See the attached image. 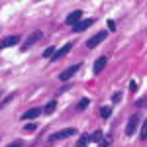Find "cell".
Here are the masks:
<instances>
[{"label": "cell", "instance_id": "6da1fadb", "mask_svg": "<svg viewBox=\"0 0 147 147\" xmlns=\"http://www.w3.org/2000/svg\"><path fill=\"white\" fill-rule=\"evenodd\" d=\"M75 134H79L77 127H65V129H61V131H57V134H51V136H49V141L65 139V137H71V136H75Z\"/></svg>", "mask_w": 147, "mask_h": 147}, {"label": "cell", "instance_id": "7a4b0ae2", "mask_svg": "<svg viewBox=\"0 0 147 147\" xmlns=\"http://www.w3.org/2000/svg\"><path fill=\"white\" fill-rule=\"evenodd\" d=\"M139 114H134V116H129V120H127V125H125V136H134L137 131V125H139Z\"/></svg>", "mask_w": 147, "mask_h": 147}, {"label": "cell", "instance_id": "3957f363", "mask_svg": "<svg viewBox=\"0 0 147 147\" xmlns=\"http://www.w3.org/2000/svg\"><path fill=\"white\" fill-rule=\"evenodd\" d=\"M106 35H108V32H104V30H102V32H98V34L94 35V37H90V39L86 41V47H88V49H94V47H98L102 41L106 39Z\"/></svg>", "mask_w": 147, "mask_h": 147}, {"label": "cell", "instance_id": "277c9868", "mask_svg": "<svg viewBox=\"0 0 147 147\" xmlns=\"http://www.w3.org/2000/svg\"><path fill=\"white\" fill-rule=\"evenodd\" d=\"M41 37H43V34H41L39 30H37V32H34L32 35H28V39L24 41V45H22V51H28V49L34 45V43H37V41H39Z\"/></svg>", "mask_w": 147, "mask_h": 147}, {"label": "cell", "instance_id": "5b68a950", "mask_svg": "<svg viewBox=\"0 0 147 147\" xmlns=\"http://www.w3.org/2000/svg\"><path fill=\"white\" fill-rule=\"evenodd\" d=\"M79 69H80V63L79 65H71L69 69H65L63 73H59V80L63 82V80H69V79H73L77 73H79Z\"/></svg>", "mask_w": 147, "mask_h": 147}, {"label": "cell", "instance_id": "8992f818", "mask_svg": "<svg viewBox=\"0 0 147 147\" xmlns=\"http://www.w3.org/2000/svg\"><path fill=\"white\" fill-rule=\"evenodd\" d=\"M92 24H94V18H84V20H80L79 24H75L73 26V32L75 34H79V32H84V30H88Z\"/></svg>", "mask_w": 147, "mask_h": 147}, {"label": "cell", "instance_id": "52a82bcc", "mask_svg": "<svg viewBox=\"0 0 147 147\" xmlns=\"http://www.w3.org/2000/svg\"><path fill=\"white\" fill-rule=\"evenodd\" d=\"M80 20H82V12H80V10H75V12H71L67 18H65V24L73 28V26H75V24H79Z\"/></svg>", "mask_w": 147, "mask_h": 147}, {"label": "cell", "instance_id": "ba28073f", "mask_svg": "<svg viewBox=\"0 0 147 147\" xmlns=\"http://www.w3.org/2000/svg\"><path fill=\"white\" fill-rule=\"evenodd\" d=\"M20 43V35H8L6 39L0 41V49H6V47H14Z\"/></svg>", "mask_w": 147, "mask_h": 147}, {"label": "cell", "instance_id": "9c48e42d", "mask_svg": "<svg viewBox=\"0 0 147 147\" xmlns=\"http://www.w3.org/2000/svg\"><path fill=\"white\" fill-rule=\"evenodd\" d=\"M71 49H73V43H65L61 49H57L55 53H53V57H51V59H53V61H59V59H63V57L67 55Z\"/></svg>", "mask_w": 147, "mask_h": 147}, {"label": "cell", "instance_id": "30bf717a", "mask_svg": "<svg viewBox=\"0 0 147 147\" xmlns=\"http://www.w3.org/2000/svg\"><path fill=\"white\" fill-rule=\"evenodd\" d=\"M106 63H108V57H106V55L98 57V59L94 61V65H92V71H94V75H98V73H102V69L106 67Z\"/></svg>", "mask_w": 147, "mask_h": 147}, {"label": "cell", "instance_id": "8fae6325", "mask_svg": "<svg viewBox=\"0 0 147 147\" xmlns=\"http://www.w3.org/2000/svg\"><path fill=\"white\" fill-rule=\"evenodd\" d=\"M39 114H41V110H39V108H32V110L24 112L20 118H22V120H34V118H37V116H39Z\"/></svg>", "mask_w": 147, "mask_h": 147}, {"label": "cell", "instance_id": "7c38bea8", "mask_svg": "<svg viewBox=\"0 0 147 147\" xmlns=\"http://www.w3.org/2000/svg\"><path fill=\"white\" fill-rule=\"evenodd\" d=\"M102 137H104V131H102V129H94L92 134H88V141H92V143H100Z\"/></svg>", "mask_w": 147, "mask_h": 147}, {"label": "cell", "instance_id": "4fadbf2b", "mask_svg": "<svg viewBox=\"0 0 147 147\" xmlns=\"http://www.w3.org/2000/svg\"><path fill=\"white\" fill-rule=\"evenodd\" d=\"M55 108H57V102H55V100H51L49 104H45V108H43L41 112H45V114H53V112H55Z\"/></svg>", "mask_w": 147, "mask_h": 147}, {"label": "cell", "instance_id": "5bb4252c", "mask_svg": "<svg viewBox=\"0 0 147 147\" xmlns=\"http://www.w3.org/2000/svg\"><path fill=\"white\" fill-rule=\"evenodd\" d=\"M100 116H102V120H108V118L112 116V108H110V106H102Z\"/></svg>", "mask_w": 147, "mask_h": 147}, {"label": "cell", "instance_id": "9a60e30c", "mask_svg": "<svg viewBox=\"0 0 147 147\" xmlns=\"http://www.w3.org/2000/svg\"><path fill=\"white\" fill-rule=\"evenodd\" d=\"M98 147H112V136H106L100 139V143H98Z\"/></svg>", "mask_w": 147, "mask_h": 147}, {"label": "cell", "instance_id": "2e32d148", "mask_svg": "<svg viewBox=\"0 0 147 147\" xmlns=\"http://www.w3.org/2000/svg\"><path fill=\"white\" fill-rule=\"evenodd\" d=\"M86 143H88V134H82V136L79 137V141H77L75 147H86Z\"/></svg>", "mask_w": 147, "mask_h": 147}, {"label": "cell", "instance_id": "e0dca14e", "mask_svg": "<svg viewBox=\"0 0 147 147\" xmlns=\"http://www.w3.org/2000/svg\"><path fill=\"white\" fill-rule=\"evenodd\" d=\"M88 104H90L88 98H80V102L77 104V110H80V112H82V110H86V108H88Z\"/></svg>", "mask_w": 147, "mask_h": 147}, {"label": "cell", "instance_id": "ac0fdd59", "mask_svg": "<svg viewBox=\"0 0 147 147\" xmlns=\"http://www.w3.org/2000/svg\"><path fill=\"white\" fill-rule=\"evenodd\" d=\"M14 98H16V92H10V94H8V96H6V98H4V100L0 102V108H4V106H6V104H10V102L14 100Z\"/></svg>", "mask_w": 147, "mask_h": 147}, {"label": "cell", "instance_id": "d6986e66", "mask_svg": "<svg viewBox=\"0 0 147 147\" xmlns=\"http://www.w3.org/2000/svg\"><path fill=\"white\" fill-rule=\"evenodd\" d=\"M53 53H55V47L49 45V47H45V49H43V53H41V55L47 59V57H53Z\"/></svg>", "mask_w": 147, "mask_h": 147}, {"label": "cell", "instance_id": "ffe728a7", "mask_svg": "<svg viewBox=\"0 0 147 147\" xmlns=\"http://www.w3.org/2000/svg\"><path fill=\"white\" fill-rule=\"evenodd\" d=\"M147 137V122L143 120V124H141V139H145Z\"/></svg>", "mask_w": 147, "mask_h": 147}, {"label": "cell", "instance_id": "44dd1931", "mask_svg": "<svg viewBox=\"0 0 147 147\" xmlns=\"http://www.w3.org/2000/svg\"><path fill=\"white\" fill-rule=\"evenodd\" d=\"M35 129H37V125H35V124H28L26 127H24V131H28V134H32V131H35Z\"/></svg>", "mask_w": 147, "mask_h": 147}, {"label": "cell", "instance_id": "7402d4cb", "mask_svg": "<svg viewBox=\"0 0 147 147\" xmlns=\"http://www.w3.org/2000/svg\"><path fill=\"white\" fill-rule=\"evenodd\" d=\"M22 145H24V141H20V139H18V141H12V143H8L6 147H22Z\"/></svg>", "mask_w": 147, "mask_h": 147}, {"label": "cell", "instance_id": "603a6c76", "mask_svg": "<svg viewBox=\"0 0 147 147\" xmlns=\"http://www.w3.org/2000/svg\"><path fill=\"white\" fill-rule=\"evenodd\" d=\"M145 104H147L145 98H141V100H137V102H136V106H137V108H145Z\"/></svg>", "mask_w": 147, "mask_h": 147}, {"label": "cell", "instance_id": "cb8c5ba5", "mask_svg": "<svg viewBox=\"0 0 147 147\" xmlns=\"http://www.w3.org/2000/svg\"><path fill=\"white\" fill-rule=\"evenodd\" d=\"M120 100H122V92H116L112 96V102H120Z\"/></svg>", "mask_w": 147, "mask_h": 147}, {"label": "cell", "instance_id": "d4e9b609", "mask_svg": "<svg viewBox=\"0 0 147 147\" xmlns=\"http://www.w3.org/2000/svg\"><path fill=\"white\" fill-rule=\"evenodd\" d=\"M108 30H110V32H116V24H114V20H108Z\"/></svg>", "mask_w": 147, "mask_h": 147}, {"label": "cell", "instance_id": "484cf974", "mask_svg": "<svg viewBox=\"0 0 147 147\" xmlns=\"http://www.w3.org/2000/svg\"><path fill=\"white\" fill-rule=\"evenodd\" d=\"M129 90H131V92L137 90V82H136V80H131V82H129Z\"/></svg>", "mask_w": 147, "mask_h": 147}]
</instances>
